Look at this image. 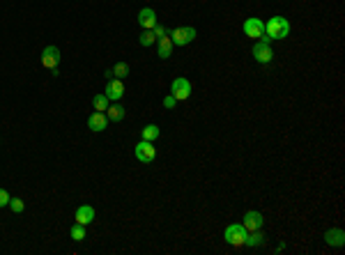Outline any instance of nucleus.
<instances>
[{"label": "nucleus", "instance_id": "f257e3e1", "mask_svg": "<svg viewBox=\"0 0 345 255\" xmlns=\"http://www.w3.org/2000/svg\"><path fill=\"white\" fill-rule=\"evenodd\" d=\"M265 35H269L271 42H279V39H285L290 35V21L285 16H271L265 23Z\"/></svg>", "mask_w": 345, "mask_h": 255}, {"label": "nucleus", "instance_id": "f03ea898", "mask_svg": "<svg viewBox=\"0 0 345 255\" xmlns=\"http://www.w3.org/2000/svg\"><path fill=\"white\" fill-rule=\"evenodd\" d=\"M196 35H198L196 28H191V26L168 30V37H170V42H173V46H187V44H191L193 39H196Z\"/></svg>", "mask_w": 345, "mask_h": 255}, {"label": "nucleus", "instance_id": "7ed1b4c3", "mask_svg": "<svg viewBox=\"0 0 345 255\" xmlns=\"http://www.w3.org/2000/svg\"><path fill=\"white\" fill-rule=\"evenodd\" d=\"M246 227L242 223H230L228 227L223 230V239L228 241L230 246H244V239H246Z\"/></svg>", "mask_w": 345, "mask_h": 255}, {"label": "nucleus", "instance_id": "20e7f679", "mask_svg": "<svg viewBox=\"0 0 345 255\" xmlns=\"http://www.w3.org/2000/svg\"><path fill=\"white\" fill-rule=\"evenodd\" d=\"M170 94H173L177 101H187V99L191 97V83H189V79L177 76V79L170 83Z\"/></svg>", "mask_w": 345, "mask_h": 255}, {"label": "nucleus", "instance_id": "39448f33", "mask_svg": "<svg viewBox=\"0 0 345 255\" xmlns=\"http://www.w3.org/2000/svg\"><path fill=\"white\" fill-rule=\"evenodd\" d=\"M251 53H253V58H256V62H260V65H269V62L274 60V51H271V46L269 44H265V42H260V39L253 44Z\"/></svg>", "mask_w": 345, "mask_h": 255}, {"label": "nucleus", "instance_id": "423d86ee", "mask_svg": "<svg viewBox=\"0 0 345 255\" xmlns=\"http://www.w3.org/2000/svg\"><path fill=\"white\" fill-rule=\"evenodd\" d=\"M41 65H44L49 71H58V65H60V48H58V46H46L44 51H41Z\"/></svg>", "mask_w": 345, "mask_h": 255}, {"label": "nucleus", "instance_id": "0eeeda50", "mask_svg": "<svg viewBox=\"0 0 345 255\" xmlns=\"http://www.w3.org/2000/svg\"><path fill=\"white\" fill-rule=\"evenodd\" d=\"M156 157V147L152 145V140H141L136 145V159L141 163H152Z\"/></svg>", "mask_w": 345, "mask_h": 255}, {"label": "nucleus", "instance_id": "6e6552de", "mask_svg": "<svg viewBox=\"0 0 345 255\" xmlns=\"http://www.w3.org/2000/svg\"><path fill=\"white\" fill-rule=\"evenodd\" d=\"M104 94L108 97V101H120V99L124 97V83L120 79H110L108 83H106Z\"/></svg>", "mask_w": 345, "mask_h": 255}, {"label": "nucleus", "instance_id": "1a4fd4ad", "mask_svg": "<svg viewBox=\"0 0 345 255\" xmlns=\"http://www.w3.org/2000/svg\"><path fill=\"white\" fill-rule=\"evenodd\" d=\"M262 223H265V218H262L260 212H256V209H251V212L244 214L242 218V225L246 227V232H253V230H260Z\"/></svg>", "mask_w": 345, "mask_h": 255}, {"label": "nucleus", "instance_id": "9d476101", "mask_svg": "<svg viewBox=\"0 0 345 255\" xmlns=\"http://www.w3.org/2000/svg\"><path fill=\"white\" fill-rule=\"evenodd\" d=\"M242 30H244V35H246V37L258 39L262 33H265V23H262L260 19H246V21H244V26H242Z\"/></svg>", "mask_w": 345, "mask_h": 255}, {"label": "nucleus", "instance_id": "9b49d317", "mask_svg": "<svg viewBox=\"0 0 345 255\" xmlns=\"http://www.w3.org/2000/svg\"><path fill=\"white\" fill-rule=\"evenodd\" d=\"M138 26H141L143 30H152L156 26V14L152 7H143V10L138 12Z\"/></svg>", "mask_w": 345, "mask_h": 255}, {"label": "nucleus", "instance_id": "f8f14e48", "mask_svg": "<svg viewBox=\"0 0 345 255\" xmlns=\"http://www.w3.org/2000/svg\"><path fill=\"white\" fill-rule=\"evenodd\" d=\"M87 126H90L92 131H106L108 129V117H106V113H99V111H95L90 117H87Z\"/></svg>", "mask_w": 345, "mask_h": 255}, {"label": "nucleus", "instance_id": "ddd939ff", "mask_svg": "<svg viewBox=\"0 0 345 255\" xmlns=\"http://www.w3.org/2000/svg\"><path fill=\"white\" fill-rule=\"evenodd\" d=\"M325 241L329 246H336V248H340V246L345 244V232L340 230V227H331V230L325 232Z\"/></svg>", "mask_w": 345, "mask_h": 255}, {"label": "nucleus", "instance_id": "4468645a", "mask_svg": "<svg viewBox=\"0 0 345 255\" xmlns=\"http://www.w3.org/2000/svg\"><path fill=\"white\" fill-rule=\"evenodd\" d=\"M95 209L90 207V205H81V207L76 209V223H81V225H90L92 221H95Z\"/></svg>", "mask_w": 345, "mask_h": 255}, {"label": "nucleus", "instance_id": "2eb2a0df", "mask_svg": "<svg viewBox=\"0 0 345 255\" xmlns=\"http://www.w3.org/2000/svg\"><path fill=\"white\" fill-rule=\"evenodd\" d=\"M170 53H173V42H170L168 35H166V37H159V39H156V56H159L161 60H168Z\"/></svg>", "mask_w": 345, "mask_h": 255}, {"label": "nucleus", "instance_id": "dca6fc26", "mask_svg": "<svg viewBox=\"0 0 345 255\" xmlns=\"http://www.w3.org/2000/svg\"><path fill=\"white\" fill-rule=\"evenodd\" d=\"M124 115H127V108H124L122 104H110V106L106 108V117H108V122H122Z\"/></svg>", "mask_w": 345, "mask_h": 255}, {"label": "nucleus", "instance_id": "f3484780", "mask_svg": "<svg viewBox=\"0 0 345 255\" xmlns=\"http://www.w3.org/2000/svg\"><path fill=\"white\" fill-rule=\"evenodd\" d=\"M262 241H265V235H262L260 230H253L246 235V239H244V246H248V248H253V246H260Z\"/></svg>", "mask_w": 345, "mask_h": 255}, {"label": "nucleus", "instance_id": "a211bd4d", "mask_svg": "<svg viewBox=\"0 0 345 255\" xmlns=\"http://www.w3.org/2000/svg\"><path fill=\"white\" fill-rule=\"evenodd\" d=\"M159 134H161V129L156 124H147V126H143V131H141L143 140H152V143L159 138Z\"/></svg>", "mask_w": 345, "mask_h": 255}, {"label": "nucleus", "instance_id": "6ab92c4d", "mask_svg": "<svg viewBox=\"0 0 345 255\" xmlns=\"http://www.w3.org/2000/svg\"><path fill=\"white\" fill-rule=\"evenodd\" d=\"M92 106H95V111L106 113V108L110 106V101H108V97H106V94H95V97H92Z\"/></svg>", "mask_w": 345, "mask_h": 255}, {"label": "nucleus", "instance_id": "aec40b11", "mask_svg": "<svg viewBox=\"0 0 345 255\" xmlns=\"http://www.w3.org/2000/svg\"><path fill=\"white\" fill-rule=\"evenodd\" d=\"M69 235H72L74 241H83V239H85V225H81V223H74L72 230H69Z\"/></svg>", "mask_w": 345, "mask_h": 255}, {"label": "nucleus", "instance_id": "412c9836", "mask_svg": "<svg viewBox=\"0 0 345 255\" xmlns=\"http://www.w3.org/2000/svg\"><path fill=\"white\" fill-rule=\"evenodd\" d=\"M127 76H129V65L127 62H118V65L113 67V79L122 81V79H127Z\"/></svg>", "mask_w": 345, "mask_h": 255}, {"label": "nucleus", "instance_id": "4be33fe9", "mask_svg": "<svg viewBox=\"0 0 345 255\" xmlns=\"http://www.w3.org/2000/svg\"><path fill=\"white\" fill-rule=\"evenodd\" d=\"M138 42H141V46H152V44H156V37H154V33H152V30H143V35H141V39H138Z\"/></svg>", "mask_w": 345, "mask_h": 255}, {"label": "nucleus", "instance_id": "5701e85b", "mask_svg": "<svg viewBox=\"0 0 345 255\" xmlns=\"http://www.w3.org/2000/svg\"><path fill=\"white\" fill-rule=\"evenodd\" d=\"M9 209H12L14 214H21L23 209H26V202H23L21 198H9V205H7Z\"/></svg>", "mask_w": 345, "mask_h": 255}, {"label": "nucleus", "instance_id": "b1692460", "mask_svg": "<svg viewBox=\"0 0 345 255\" xmlns=\"http://www.w3.org/2000/svg\"><path fill=\"white\" fill-rule=\"evenodd\" d=\"M177 106V99L173 97V94H166L164 97V108H175Z\"/></svg>", "mask_w": 345, "mask_h": 255}, {"label": "nucleus", "instance_id": "393cba45", "mask_svg": "<svg viewBox=\"0 0 345 255\" xmlns=\"http://www.w3.org/2000/svg\"><path fill=\"white\" fill-rule=\"evenodd\" d=\"M152 33H154V37L159 39V37H166V35H168V30H166L164 26H159V23H156L154 28H152Z\"/></svg>", "mask_w": 345, "mask_h": 255}, {"label": "nucleus", "instance_id": "a878e982", "mask_svg": "<svg viewBox=\"0 0 345 255\" xmlns=\"http://www.w3.org/2000/svg\"><path fill=\"white\" fill-rule=\"evenodd\" d=\"M7 205H9V193L5 189H0V209L7 207Z\"/></svg>", "mask_w": 345, "mask_h": 255}, {"label": "nucleus", "instance_id": "bb28decb", "mask_svg": "<svg viewBox=\"0 0 345 255\" xmlns=\"http://www.w3.org/2000/svg\"><path fill=\"white\" fill-rule=\"evenodd\" d=\"M104 76H106V81H110V79H113V69H106Z\"/></svg>", "mask_w": 345, "mask_h": 255}]
</instances>
